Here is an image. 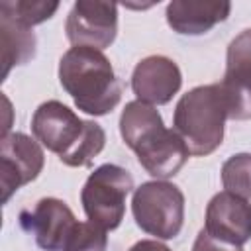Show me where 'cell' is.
Segmentation results:
<instances>
[{
  "instance_id": "obj_1",
  "label": "cell",
  "mask_w": 251,
  "mask_h": 251,
  "mask_svg": "<svg viewBox=\"0 0 251 251\" xmlns=\"http://www.w3.org/2000/svg\"><path fill=\"white\" fill-rule=\"evenodd\" d=\"M120 133L124 143L135 151L139 165L157 180L175 176L188 161V147L182 137L165 127L155 106L141 100L126 104L120 116Z\"/></svg>"
},
{
  "instance_id": "obj_2",
  "label": "cell",
  "mask_w": 251,
  "mask_h": 251,
  "mask_svg": "<svg viewBox=\"0 0 251 251\" xmlns=\"http://www.w3.org/2000/svg\"><path fill=\"white\" fill-rule=\"evenodd\" d=\"M59 82L75 106L90 116H106L122 100V82L110 59L92 47H71L61 57Z\"/></svg>"
},
{
  "instance_id": "obj_3",
  "label": "cell",
  "mask_w": 251,
  "mask_h": 251,
  "mask_svg": "<svg viewBox=\"0 0 251 251\" xmlns=\"http://www.w3.org/2000/svg\"><path fill=\"white\" fill-rule=\"evenodd\" d=\"M227 98L220 82L202 84L180 96L173 116V129L182 137L190 155L206 157L224 141Z\"/></svg>"
},
{
  "instance_id": "obj_4",
  "label": "cell",
  "mask_w": 251,
  "mask_h": 251,
  "mask_svg": "<svg viewBox=\"0 0 251 251\" xmlns=\"http://www.w3.org/2000/svg\"><path fill=\"white\" fill-rule=\"evenodd\" d=\"M131 212L135 224L157 239H173L184 224V194L167 180H149L133 190Z\"/></svg>"
},
{
  "instance_id": "obj_5",
  "label": "cell",
  "mask_w": 251,
  "mask_h": 251,
  "mask_svg": "<svg viewBox=\"0 0 251 251\" xmlns=\"http://www.w3.org/2000/svg\"><path fill=\"white\" fill-rule=\"evenodd\" d=\"M133 190V176L120 165H100L86 178L80 202L88 222L102 229H116L126 214V198Z\"/></svg>"
},
{
  "instance_id": "obj_6",
  "label": "cell",
  "mask_w": 251,
  "mask_h": 251,
  "mask_svg": "<svg viewBox=\"0 0 251 251\" xmlns=\"http://www.w3.org/2000/svg\"><path fill=\"white\" fill-rule=\"evenodd\" d=\"M45 155L41 143L22 131L8 133L0 139V190L2 204L24 184L35 180L43 171Z\"/></svg>"
},
{
  "instance_id": "obj_7",
  "label": "cell",
  "mask_w": 251,
  "mask_h": 251,
  "mask_svg": "<svg viewBox=\"0 0 251 251\" xmlns=\"http://www.w3.org/2000/svg\"><path fill=\"white\" fill-rule=\"evenodd\" d=\"M65 31L73 47L106 49L118 35V4L98 0H78L73 4Z\"/></svg>"
},
{
  "instance_id": "obj_8",
  "label": "cell",
  "mask_w": 251,
  "mask_h": 251,
  "mask_svg": "<svg viewBox=\"0 0 251 251\" xmlns=\"http://www.w3.org/2000/svg\"><path fill=\"white\" fill-rule=\"evenodd\" d=\"M86 129V120H80L69 106L59 100L43 102L31 118L33 137L59 159L65 157L82 137Z\"/></svg>"
},
{
  "instance_id": "obj_9",
  "label": "cell",
  "mask_w": 251,
  "mask_h": 251,
  "mask_svg": "<svg viewBox=\"0 0 251 251\" xmlns=\"http://www.w3.org/2000/svg\"><path fill=\"white\" fill-rule=\"evenodd\" d=\"M220 84L227 98V118L251 120V29H243L227 45L226 75Z\"/></svg>"
},
{
  "instance_id": "obj_10",
  "label": "cell",
  "mask_w": 251,
  "mask_h": 251,
  "mask_svg": "<svg viewBox=\"0 0 251 251\" xmlns=\"http://www.w3.org/2000/svg\"><path fill=\"white\" fill-rule=\"evenodd\" d=\"M20 224L43 251H63L76 220L63 200L41 198L33 208L20 214Z\"/></svg>"
},
{
  "instance_id": "obj_11",
  "label": "cell",
  "mask_w": 251,
  "mask_h": 251,
  "mask_svg": "<svg viewBox=\"0 0 251 251\" xmlns=\"http://www.w3.org/2000/svg\"><path fill=\"white\" fill-rule=\"evenodd\" d=\"M182 75L178 65L163 55H149L141 59L131 73V90L137 100L163 106L180 90Z\"/></svg>"
},
{
  "instance_id": "obj_12",
  "label": "cell",
  "mask_w": 251,
  "mask_h": 251,
  "mask_svg": "<svg viewBox=\"0 0 251 251\" xmlns=\"http://www.w3.org/2000/svg\"><path fill=\"white\" fill-rule=\"evenodd\" d=\"M204 229L226 243L243 245L251 239V204L227 190L212 196L206 208Z\"/></svg>"
},
{
  "instance_id": "obj_13",
  "label": "cell",
  "mask_w": 251,
  "mask_h": 251,
  "mask_svg": "<svg viewBox=\"0 0 251 251\" xmlns=\"http://www.w3.org/2000/svg\"><path fill=\"white\" fill-rule=\"evenodd\" d=\"M231 4L224 0H173L167 4V24L180 35L208 33L220 22H226Z\"/></svg>"
},
{
  "instance_id": "obj_14",
  "label": "cell",
  "mask_w": 251,
  "mask_h": 251,
  "mask_svg": "<svg viewBox=\"0 0 251 251\" xmlns=\"http://www.w3.org/2000/svg\"><path fill=\"white\" fill-rule=\"evenodd\" d=\"M0 47H2V80L14 67L25 65L35 57L37 39L31 27L0 16Z\"/></svg>"
},
{
  "instance_id": "obj_15",
  "label": "cell",
  "mask_w": 251,
  "mask_h": 251,
  "mask_svg": "<svg viewBox=\"0 0 251 251\" xmlns=\"http://www.w3.org/2000/svg\"><path fill=\"white\" fill-rule=\"evenodd\" d=\"M59 10V2H45V0H2L0 2V16L10 18L25 27H33L43 24L45 20L53 18Z\"/></svg>"
},
{
  "instance_id": "obj_16",
  "label": "cell",
  "mask_w": 251,
  "mask_h": 251,
  "mask_svg": "<svg viewBox=\"0 0 251 251\" xmlns=\"http://www.w3.org/2000/svg\"><path fill=\"white\" fill-rule=\"evenodd\" d=\"M104 145H106V131L102 129V126L86 120V129H84L82 137L59 161L67 167H88L92 163V159L104 149Z\"/></svg>"
},
{
  "instance_id": "obj_17",
  "label": "cell",
  "mask_w": 251,
  "mask_h": 251,
  "mask_svg": "<svg viewBox=\"0 0 251 251\" xmlns=\"http://www.w3.org/2000/svg\"><path fill=\"white\" fill-rule=\"evenodd\" d=\"M222 184L235 196L251 198V153L231 155L222 165Z\"/></svg>"
},
{
  "instance_id": "obj_18",
  "label": "cell",
  "mask_w": 251,
  "mask_h": 251,
  "mask_svg": "<svg viewBox=\"0 0 251 251\" xmlns=\"http://www.w3.org/2000/svg\"><path fill=\"white\" fill-rule=\"evenodd\" d=\"M108 235L106 229L92 222H76L63 251H106Z\"/></svg>"
},
{
  "instance_id": "obj_19",
  "label": "cell",
  "mask_w": 251,
  "mask_h": 251,
  "mask_svg": "<svg viewBox=\"0 0 251 251\" xmlns=\"http://www.w3.org/2000/svg\"><path fill=\"white\" fill-rule=\"evenodd\" d=\"M192 251H243L241 245H233V243H226L222 239L212 237L206 229H200V233L194 239Z\"/></svg>"
},
{
  "instance_id": "obj_20",
  "label": "cell",
  "mask_w": 251,
  "mask_h": 251,
  "mask_svg": "<svg viewBox=\"0 0 251 251\" xmlns=\"http://www.w3.org/2000/svg\"><path fill=\"white\" fill-rule=\"evenodd\" d=\"M129 251H171L165 243L161 241H155V239H141L137 241Z\"/></svg>"
}]
</instances>
